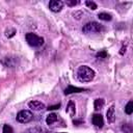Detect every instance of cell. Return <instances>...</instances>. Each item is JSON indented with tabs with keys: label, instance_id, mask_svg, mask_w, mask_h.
Masks as SVG:
<instances>
[{
	"label": "cell",
	"instance_id": "6da1fadb",
	"mask_svg": "<svg viewBox=\"0 0 133 133\" xmlns=\"http://www.w3.org/2000/svg\"><path fill=\"white\" fill-rule=\"evenodd\" d=\"M95 77V71L87 65H81L77 70V78L80 82H89Z\"/></svg>",
	"mask_w": 133,
	"mask_h": 133
},
{
	"label": "cell",
	"instance_id": "7a4b0ae2",
	"mask_svg": "<svg viewBox=\"0 0 133 133\" xmlns=\"http://www.w3.org/2000/svg\"><path fill=\"white\" fill-rule=\"evenodd\" d=\"M104 31V26L98 22H88L86 23L83 28H82V32L83 33H86V34H89V33H100Z\"/></svg>",
	"mask_w": 133,
	"mask_h": 133
},
{
	"label": "cell",
	"instance_id": "3957f363",
	"mask_svg": "<svg viewBox=\"0 0 133 133\" xmlns=\"http://www.w3.org/2000/svg\"><path fill=\"white\" fill-rule=\"evenodd\" d=\"M25 38H26L27 44L31 47H41L44 44V38L42 36L36 35L35 33H32V32L26 33Z\"/></svg>",
	"mask_w": 133,
	"mask_h": 133
},
{
	"label": "cell",
	"instance_id": "277c9868",
	"mask_svg": "<svg viewBox=\"0 0 133 133\" xmlns=\"http://www.w3.org/2000/svg\"><path fill=\"white\" fill-rule=\"evenodd\" d=\"M16 119H17L19 123L27 124V123H29V122H31V121L33 119V114H32V112L29 111V110H21V111L18 112Z\"/></svg>",
	"mask_w": 133,
	"mask_h": 133
},
{
	"label": "cell",
	"instance_id": "5b68a950",
	"mask_svg": "<svg viewBox=\"0 0 133 133\" xmlns=\"http://www.w3.org/2000/svg\"><path fill=\"white\" fill-rule=\"evenodd\" d=\"M63 7V2L60 0H52L49 2V8L53 12H58Z\"/></svg>",
	"mask_w": 133,
	"mask_h": 133
},
{
	"label": "cell",
	"instance_id": "8992f818",
	"mask_svg": "<svg viewBox=\"0 0 133 133\" xmlns=\"http://www.w3.org/2000/svg\"><path fill=\"white\" fill-rule=\"evenodd\" d=\"M28 107L33 111H39V110H43L45 108V104L42 103L41 101L34 100V101H31L28 103Z\"/></svg>",
	"mask_w": 133,
	"mask_h": 133
},
{
	"label": "cell",
	"instance_id": "52a82bcc",
	"mask_svg": "<svg viewBox=\"0 0 133 133\" xmlns=\"http://www.w3.org/2000/svg\"><path fill=\"white\" fill-rule=\"evenodd\" d=\"M91 122H92V124H94L96 127H98V128H102L103 125H104L103 116H102L101 114H98V113H96V114L92 115V117H91Z\"/></svg>",
	"mask_w": 133,
	"mask_h": 133
},
{
	"label": "cell",
	"instance_id": "ba28073f",
	"mask_svg": "<svg viewBox=\"0 0 133 133\" xmlns=\"http://www.w3.org/2000/svg\"><path fill=\"white\" fill-rule=\"evenodd\" d=\"M106 117L108 123H113L115 121V110H114V106H111L108 108L107 112H106Z\"/></svg>",
	"mask_w": 133,
	"mask_h": 133
},
{
	"label": "cell",
	"instance_id": "9c48e42d",
	"mask_svg": "<svg viewBox=\"0 0 133 133\" xmlns=\"http://www.w3.org/2000/svg\"><path fill=\"white\" fill-rule=\"evenodd\" d=\"M85 89L84 88H81V87H75V86H68L65 89H64V95H70V94H73V92H81V91H84Z\"/></svg>",
	"mask_w": 133,
	"mask_h": 133
},
{
	"label": "cell",
	"instance_id": "30bf717a",
	"mask_svg": "<svg viewBox=\"0 0 133 133\" xmlns=\"http://www.w3.org/2000/svg\"><path fill=\"white\" fill-rule=\"evenodd\" d=\"M66 112L70 116H74L75 113H76V106H75V103L73 101H70L68 103V106H66Z\"/></svg>",
	"mask_w": 133,
	"mask_h": 133
},
{
	"label": "cell",
	"instance_id": "8fae6325",
	"mask_svg": "<svg viewBox=\"0 0 133 133\" xmlns=\"http://www.w3.org/2000/svg\"><path fill=\"white\" fill-rule=\"evenodd\" d=\"M104 104H105L104 99H96V100H95V102H94L95 110H97V111L101 110V109L104 107Z\"/></svg>",
	"mask_w": 133,
	"mask_h": 133
},
{
	"label": "cell",
	"instance_id": "7c38bea8",
	"mask_svg": "<svg viewBox=\"0 0 133 133\" xmlns=\"http://www.w3.org/2000/svg\"><path fill=\"white\" fill-rule=\"evenodd\" d=\"M57 119H58V116L56 113H50L46 118V123H47V125H52V124L56 123Z\"/></svg>",
	"mask_w": 133,
	"mask_h": 133
},
{
	"label": "cell",
	"instance_id": "4fadbf2b",
	"mask_svg": "<svg viewBox=\"0 0 133 133\" xmlns=\"http://www.w3.org/2000/svg\"><path fill=\"white\" fill-rule=\"evenodd\" d=\"M98 18L100 20H102V21H110L112 19L111 15L110 14H107V12H100L98 15Z\"/></svg>",
	"mask_w": 133,
	"mask_h": 133
},
{
	"label": "cell",
	"instance_id": "5bb4252c",
	"mask_svg": "<svg viewBox=\"0 0 133 133\" xmlns=\"http://www.w3.org/2000/svg\"><path fill=\"white\" fill-rule=\"evenodd\" d=\"M125 112L127 114H132V112H133V102L132 101H129L127 103V105L125 107Z\"/></svg>",
	"mask_w": 133,
	"mask_h": 133
},
{
	"label": "cell",
	"instance_id": "9a60e30c",
	"mask_svg": "<svg viewBox=\"0 0 133 133\" xmlns=\"http://www.w3.org/2000/svg\"><path fill=\"white\" fill-rule=\"evenodd\" d=\"M122 131L125 133H132V126L130 124H123Z\"/></svg>",
	"mask_w": 133,
	"mask_h": 133
},
{
	"label": "cell",
	"instance_id": "2e32d148",
	"mask_svg": "<svg viewBox=\"0 0 133 133\" xmlns=\"http://www.w3.org/2000/svg\"><path fill=\"white\" fill-rule=\"evenodd\" d=\"M85 4H86V6L89 8V9H92V10H95V9H97V4L94 2V1H89V0H87L86 2H85Z\"/></svg>",
	"mask_w": 133,
	"mask_h": 133
},
{
	"label": "cell",
	"instance_id": "e0dca14e",
	"mask_svg": "<svg viewBox=\"0 0 133 133\" xmlns=\"http://www.w3.org/2000/svg\"><path fill=\"white\" fill-rule=\"evenodd\" d=\"M15 34H16V29H14V28L7 29V30L5 31V35H6L7 37H12Z\"/></svg>",
	"mask_w": 133,
	"mask_h": 133
},
{
	"label": "cell",
	"instance_id": "ac0fdd59",
	"mask_svg": "<svg viewBox=\"0 0 133 133\" xmlns=\"http://www.w3.org/2000/svg\"><path fill=\"white\" fill-rule=\"evenodd\" d=\"M2 132H3V133H14V130H12V128H11L9 125H4Z\"/></svg>",
	"mask_w": 133,
	"mask_h": 133
},
{
	"label": "cell",
	"instance_id": "d6986e66",
	"mask_svg": "<svg viewBox=\"0 0 133 133\" xmlns=\"http://www.w3.org/2000/svg\"><path fill=\"white\" fill-rule=\"evenodd\" d=\"M78 3H79V1H75V0H73V1H66V5H70V6H75Z\"/></svg>",
	"mask_w": 133,
	"mask_h": 133
},
{
	"label": "cell",
	"instance_id": "ffe728a7",
	"mask_svg": "<svg viewBox=\"0 0 133 133\" xmlns=\"http://www.w3.org/2000/svg\"><path fill=\"white\" fill-rule=\"evenodd\" d=\"M60 107V104H56V105H54V106H49L48 107V110L50 111V110H54V109H57V108H59Z\"/></svg>",
	"mask_w": 133,
	"mask_h": 133
},
{
	"label": "cell",
	"instance_id": "44dd1931",
	"mask_svg": "<svg viewBox=\"0 0 133 133\" xmlns=\"http://www.w3.org/2000/svg\"><path fill=\"white\" fill-rule=\"evenodd\" d=\"M107 56V53L106 52H101V53H98L97 54V57H103V58H105Z\"/></svg>",
	"mask_w": 133,
	"mask_h": 133
},
{
	"label": "cell",
	"instance_id": "7402d4cb",
	"mask_svg": "<svg viewBox=\"0 0 133 133\" xmlns=\"http://www.w3.org/2000/svg\"><path fill=\"white\" fill-rule=\"evenodd\" d=\"M56 133H65V132H56Z\"/></svg>",
	"mask_w": 133,
	"mask_h": 133
}]
</instances>
